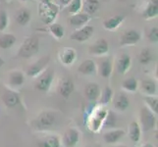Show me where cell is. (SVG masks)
<instances>
[{"instance_id":"ac0fdd59","label":"cell","mask_w":158,"mask_h":147,"mask_svg":"<svg viewBox=\"0 0 158 147\" xmlns=\"http://www.w3.org/2000/svg\"><path fill=\"white\" fill-rule=\"evenodd\" d=\"M74 88L75 86H74V83L72 81V80L65 79L61 81V84L59 85V88H58L59 94L67 99V98H69L70 95L72 94Z\"/></svg>"},{"instance_id":"7c38bea8","label":"cell","mask_w":158,"mask_h":147,"mask_svg":"<svg viewBox=\"0 0 158 147\" xmlns=\"http://www.w3.org/2000/svg\"><path fill=\"white\" fill-rule=\"evenodd\" d=\"M143 18L145 20H152L158 15V0H149V3L143 9Z\"/></svg>"},{"instance_id":"ee69618b","label":"cell","mask_w":158,"mask_h":147,"mask_svg":"<svg viewBox=\"0 0 158 147\" xmlns=\"http://www.w3.org/2000/svg\"><path fill=\"white\" fill-rule=\"evenodd\" d=\"M117 147H127V146H125V145H119V146H117Z\"/></svg>"},{"instance_id":"7402d4cb","label":"cell","mask_w":158,"mask_h":147,"mask_svg":"<svg viewBox=\"0 0 158 147\" xmlns=\"http://www.w3.org/2000/svg\"><path fill=\"white\" fill-rule=\"evenodd\" d=\"M17 41V37L13 34H3L0 35V48L4 49H10L13 47L14 44Z\"/></svg>"},{"instance_id":"f35d334b","label":"cell","mask_w":158,"mask_h":147,"mask_svg":"<svg viewBox=\"0 0 158 147\" xmlns=\"http://www.w3.org/2000/svg\"><path fill=\"white\" fill-rule=\"evenodd\" d=\"M53 2V0H40V4H50Z\"/></svg>"},{"instance_id":"1f68e13d","label":"cell","mask_w":158,"mask_h":147,"mask_svg":"<svg viewBox=\"0 0 158 147\" xmlns=\"http://www.w3.org/2000/svg\"><path fill=\"white\" fill-rule=\"evenodd\" d=\"M83 9V0H72L68 5V12L71 15L77 14Z\"/></svg>"},{"instance_id":"6da1fadb","label":"cell","mask_w":158,"mask_h":147,"mask_svg":"<svg viewBox=\"0 0 158 147\" xmlns=\"http://www.w3.org/2000/svg\"><path fill=\"white\" fill-rule=\"evenodd\" d=\"M40 39L35 36H30L27 37L25 41L22 43L18 50V57L29 59L40 51Z\"/></svg>"},{"instance_id":"7a4b0ae2","label":"cell","mask_w":158,"mask_h":147,"mask_svg":"<svg viewBox=\"0 0 158 147\" xmlns=\"http://www.w3.org/2000/svg\"><path fill=\"white\" fill-rule=\"evenodd\" d=\"M59 6L54 2L50 4H40L39 14L43 24L50 25L54 23L59 13Z\"/></svg>"},{"instance_id":"3957f363","label":"cell","mask_w":158,"mask_h":147,"mask_svg":"<svg viewBox=\"0 0 158 147\" xmlns=\"http://www.w3.org/2000/svg\"><path fill=\"white\" fill-rule=\"evenodd\" d=\"M94 27L90 25H85L80 29H77L76 31H74L73 34L71 35V39L74 41L83 43V42L88 41L92 36V35H94Z\"/></svg>"},{"instance_id":"5b68a950","label":"cell","mask_w":158,"mask_h":147,"mask_svg":"<svg viewBox=\"0 0 158 147\" xmlns=\"http://www.w3.org/2000/svg\"><path fill=\"white\" fill-rule=\"evenodd\" d=\"M140 122L141 126H143L144 130H149L151 129H153L156 123V119L154 113L152 112L149 108L146 106H143L140 110Z\"/></svg>"},{"instance_id":"cb8c5ba5","label":"cell","mask_w":158,"mask_h":147,"mask_svg":"<svg viewBox=\"0 0 158 147\" xmlns=\"http://www.w3.org/2000/svg\"><path fill=\"white\" fill-rule=\"evenodd\" d=\"M140 88L143 93H145L146 95H156L157 93L156 84L151 80H144L141 81Z\"/></svg>"},{"instance_id":"52a82bcc","label":"cell","mask_w":158,"mask_h":147,"mask_svg":"<svg viewBox=\"0 0 158 147\" xmlns=\"http://www.w3.org/2000/svg\"><path fill=\"white\" fill-rule=\"evenodd\" d=\"M89 52L94 56H104L109 52V44L106 39H99L89 48Z\"/></svg>"},{"instance_id":"603a6c76","label":"cell","mask_w":158,"mask_h":147,"mask_svg":"<svg viewBox=\"0 0 158 147\" xmlns=\"http://www.w3.org/2000/svg\"><path fill=\"white\" fill-rule=\"evenodd\" d=\"M124 134H125V132L123 129H114V130H110V132H107L103 135V138H104L106 143L112 144V143L117 142Z\"/></svg>"},{"instance_id":"74e56055","label":"cell","mask_w":158,"mask_h":147,"mask_svg":"<svg viewBox=\"0 0 158 147\" xmlns=\"http://www.w3.org/2000/svg\"><path fill=\"white\" fill-rule=\"evenodd\" d=\"M58 1H59V3H60L61 6H68L72 0H58Z\"/></svg>"},{"instance_id":"ffe728a7","label":"cell","mask_w":158,"mask_h":147,"mask_svg":"<svg viewBox=\"0 0 158 147\" xmlns=\"http://www.w3.org/2000/svg\"><path fill=\"white\" fill-rule=\"evenodd\" d=\"M130 105V100L126 94L124 93H119L115 96L113 100V106L117 110L120 111H125L127 110Z\"/></svg>"},{"instance_id":"484cf974","label":"cell","mask_w":158,"mask_h":147,"mask_svg":"<svg viewBox=\"0 0 158 147\" xmlns=\"http://www.w3.org/2000/svg\"><path fill=\"white\" fill-rule=\"evenodd\" d=\"M25 83V76L20 71H14L9 75V84L12 86H21Z\"/></svg>"},{"instance_id":"4dcf8cb0","label":"cell","mask_w":158,"mask_h":147,"mask_svg":"<svg viewBox=\"0 0 158 147\" xmlns=\"http://www.w3.org/2000/svg\"><path fill=\"white\" fill-rule=\"evenodd\" d=\"M146 107L149 108L154 114L158 113V99L155 95H146L144 97Z\"/></svg>"},{"instance_id":"e0dca14e","label":"cell","mask_w":158,"mask_h":147,"mask_svg":"<svg viewBox=\"0 0 158 147\" xmlns=\"http://www.w3.org/2000/svg\"><path fill=\"white\" fill-rule=\"evenodd\" d=\"M131 65H132V59H131V57L128 54H122L117 61L118 73L121 75H125L131 68Z\"/></svg>"},{"instance_id":"f546056e","label":"cell","mask_w":158,"mask_h":147,"mask_svg":"<svg viewBox=\"0 0 158 147\" xmlns=\"http://www.w3.org/2000/svg\"><path fill=\"white\" fill-rule=\"evenodd\" d=\"M122 88L130 92H135L139 88V83L135 78H129L122 83Z\"/></svg>"},{"instance_id":"f1b7e54d","label":"cell","mask_w":158,"mask_h":147,"mask_svg":"<svg viewBox=\"0 0 158 147\" xmlns=\"http://www.w3.org/2000/svg\"><path fill=\"white\" fill-rule=\"evenodd\" d=\"M129 134H130L131 139H132L133 141H135V142H138V141L139 140V138H140V129H139V126L137 122L131 123Z\"/></svg>"},{"instance_id":"d590c367","label":"cell","mask_w":158,"mask_h":147,"mask_svg":"<svg viewBox=\"0 0 158 147\" xmlns=\"http://www.w3.org/2000/svg\"><path fill=\"white\" fill-rule=\"evenodd\" d=\"M40 147H60V140L57 137H49L40 143Z\"/></svg>"},{"instance_id":"d6986e66","label":"cell","mask_w":158,"mask_h":147,"mask_svg":"<svg viewBox=\"0 0 158 147\" xmlns=\"http://www.w3.org/2000/svg\"><path fill=\"white\" fill-rule=\"evenodd\" d=\"M2 101L5 104V106H7L9 108H13V107H16L18 104H20L21 100L17 92L7 91V92H5L2 96Z\"/></svg>"},{"instance_id":"836d02e7","label":"cell","mask_w":158,"mask_h":147,"mask_svg":"<svg viewBox=\"0 0 158 147\" xmlns=\"http://www.w3.org/2000/svg\"><path fill=\"white\" fill-rule=\"evenodd\" d=\"M9 26L8 13L4 9L0 10V31H5Z\"/></svg>"},{"instance_id":"60d3db41","label":"cell","mask_w":158,"mask_h":147,"mask_svg":"<svg viewBox=\"0 0 158 147\" xmlns=\"http://www.w3.org/2000/svg\"><path fill=\"white\" fill-rule=\"evenodd\" d=\"M141 147H154L152 144H150V143H145V144H143Z\"/></svg>"},{"instance_id":"30bf717a","label":"cell","mask_w":158,"mask_h":147,"mask_svg":"<svg viewBox=\"0 0 158 147\" xmlns=\"http://www.w3.org/2000/svg\"><path fill=\"white\" fill-rule=\"evenodd\" d=\"M96 71H97V66L95 62L91 59L84 60L78 67V72L85 76L94 75L96 73Z\"/></svg>"},{"instance_id":"9a60e30c","label":"cell","mask_w":158,"mask_h":147,"mask_svg":"<svg viewBox=\"0 0 158 147\" xmlns=\"http://www.w3.org/2000/svg\"><path fill=\"white\" fill-rule=\"evenodd\" d=\"M76 57H77V53H76V50L73 48H66L60 53V61L65 66L73 65L76 60Z\"/></svg>"},{"instance_id":"7bdbcfd3","label":"cell","mask_w":158,"mask_h":147,"mask_svg":"<svg viewBox=\"0 0 158 147\" xmlns=\"http://www.w3.org/2000/svg\"><path fill=\"white\" fill-rule=\"evenodd\" d=\"M0 1H2V2H6V1H10V0H0Z\"/></svg>"},{"instance_id":"d6a6232c","label":"cell","mask_w":158,"mask_h":147,"mask_svg":"<svg viewBox=\"0 0 158 147\" xmlns=\"http://www.w3.org/2000/svg\"><path fill=\"white\" fill-rule=\"evenodd\" d=\"M151 60H152V53L148 49H143V50L139 53V61L140 64L148 65L151 62Z\"/></svg>"},{"instance_id":"277c9868","label":"cell","mask_w":158,"mask_h":147,"mask_svg":"<svg viewBox=\"0 0 158 147\" xmlns=\"http://www.w3.org/2000/svg\"><path fill=\"white\" fill-rule=\"evenodd\" d=\"M140 40V35L138 31L135 30H128L120 37L119 44L121 47L127 46H134L138 44Z\"/></svg>"},{"instance_id":"9c48e42d","label":"cell","mask_w":158,"mask_h":147,"mask_svg":"<svg viewBox=\"0 0 158 147\" xmlns=\"http://www.w3.org/2000/svg\"><path fill=\"white\" fill-rule=\"evenodd\" d=\"M90 21V15L85 12H79L77 14L72 15L69 18V24L76 29H80L85 26Z\"/></svg>"},{"instance_id":"5bb4252c","label":"cell","mask_w":158,"mask_h":147,"mask_svg":"<svg viewBox=\"0 0 158 147\" xmlns=\"http://www.w3.org/2000/svg\"><path fill=\"white\" fill-rule=\"evenodd\" d=\"M79 138H80V133L78 130L75 129H70L65 133L63 141L67 147H74L79 142Z\"/></svg>"},{"instance_id":"ab89813d","label":"cell","mask_w":158,"mask_h":147,"mask_svg":"<svg viewBox=\"0 0 158 147\" xmlns=\"http://www.w3.org/2000/svg\"><path fill=\"white\" fill-rule=\"evenodd\" d=\"M4 60H3V58L1 57V56H0V68H1L2 66H3V65H4Z\"/></svg>"},{"instance_id":"4fadbf2b","label":"cell","mask_w":158,"mask_h":147,"mask_svg":"<svg viewBox=\"0 0 158 147\" xmlns=\"http://www.w3.org/2000/svg\"><path fill=\"white\" fill-rule=\"evenodd\" d=\"M124 21H125L124 16H120V15L112 16V17L106 19L103 22V28L106 31H115L123 24Z\"/></svg>"},{"instance_id":"8992f818","label":"cell","mask_w":158,"mask_h":147,"mask_svg":"<svg viewBox=\"0 0 158 147\" xmlns=\"http://www.w3.org/2000/svg\"><path fill=\"white\" fill-rule=\"evenodd\" d=\"M49 60H50L49 56L40 58L39 61L35 62V64L31 65V66L28 68V70H27V75L31 78L37 77V76H39L42 71L47 67L48 63H49Z\"/></svg>"},{"instance_id":"ba28073f","label":"cell","mask_w":158,"mask_h":147,"mask_svg":"<svg viewBox=\"0 0 158 147\" xmlns=\"http://www.w3.org/2000/svg\"><path fill=\"white\" fill-rule=\"evenodd\" d=\"M53 77L54 75L52 71H46L37 79L35 83V88L40 91H48L52 84Z\"/></svg>"},{"instance_id":"4316f807","label":"cell","mask_w":158,"mask_h":147,"mask_svg":"<svg viewBox=\"0 0 158 147\" xmlns=\"http://www.w3.org/2000/svg\"><path fill=\"white\" fill-rule=\"evenodd\" d=\"M55 122V116L51 112L42 113L39 118V124L40 127H50Z\"/></svg>"},{"instance_id":"83f0119b","label":"cell","mask_w":158,"mask_h":147,"mask_svg":"<svg viewBox=\"0 0 158 147\" xmlns=\"http://www.w3.org/2000/svg\"><path fill=\"white\" fill-rule=\"evenodd\" d=\"M49 31L53 37H55L57 40L62 39L65 35V31L62 25L57 23H52L49 25Z\"/></svg>"},{"instance_id":"8fae6325","label":"cell","mask_w":158,"mask_h":147,"mask_svg":"<svg viewBox=\"0 0 158 147\" xmlns=\"http://www.w3.org/2000/svg\"><path fill=\"white\" fill-rule=\"evenodd\" d=\"M101 94V89L100 86L95 84V83H90L89 84H86L85 88V95L90 101H96L97 99H99Z\"/></svg>"},{"instance_id":"d4e9b609","label":"cell","mask_w":158,"mask_h":147,"mask_svg":"<svg viewBox=\"0 0 158 147\" xmlns=\"http://www.w3.org/2000/svg\"><path fill=\"white\" fill-rule=\"evenodd\" d=\"M99 0H85V2H83V8L85 10V13L89 15L95 14L99 10Z\"/></svg>"},{"instance_id":"8d00e7d4","label":"cell","mask_w":158,"mask_h":147,"mask_svg":"<svg viewBox=\"0 0 158 147\" xmlns=\"http://www.w3.org/2000/svg\"><path fill=\"white\" fill-rule=\"evenodd\" d=\"M148 37L151 42H157L158 40V29L157 27H153L149 30V32L148 34Z\"/></svg>"},{"instance_id":"b9f144b4","label":"cell","mask_w":158,"mask_h":147,"mask_svg":"<svg viewBox=\"0 0 158 147\" xmlns=\"http://www.w3.org/2000/svg\"><path fill=\"white\" fill-rule=\"evenodd\" d=\"M20 1H22V2H28V1H30V0H20Z\"/></svg>"},{"instance_id":"2e32d148","label":"cell","mask_w":158,"mask_h":147,"mask_svg":"<svg viewBox=\"0 0 158 147\" xmlns=\"http://www.w3.org/2000/svg\"><path fill=\"white\" fill-rule=\"evenodd\" d=\"M97 70H98V73L102 78L108 79L113 72V64H112L111 59H109V58L103 59L100 62Z\"/></svg>"},{"instance_id":"44dd1931","label":"cell","mask_w":158,"mask_h":147,"mask_svg":"<svg viewBox=\"0 0 158 147\" xmlns=\"http://www.w3.org/2000/svg\"><path fill=\"white\" fill-rule=\"evenodd\" d=\"M16 21H17V23L22 26V27H25L28 25L31 20V12L26 8H21L19 9L17 12H16Z\"/></svg>"},{"instance_id":"e575fe53","label":"cell","mask_w":158,"mask_h":147,"mask_svg":"<svg viewBox=\"0 0 158 147\" xmlns=\"http://www.w3.org/2000/svg\"><path fill=\"white\" fill-rule=\"evenodd\" d=\"M113 97V90L109 88V86H107V88H104V90H103L101 92L100 94V102L103 103V104H107V103H109L111 101Z\"/></svg>"}]
</instances>
